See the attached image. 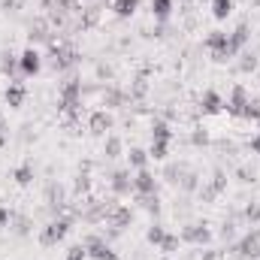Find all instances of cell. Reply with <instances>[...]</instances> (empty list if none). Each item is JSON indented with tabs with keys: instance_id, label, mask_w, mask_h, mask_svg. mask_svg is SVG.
Here are the masks:
<instances>
[{
	"instance_id": "7c38bea8",
	"label": "cell",
	"mask_w": 260,
	"mask_h": 260,
	"mask_svg": "<svg viewBox=\"0 0 260 260\" xmlns=\"http://www.w3.org/2000/svg\"><path fill=\"white\" fill-rule=\"evenodd\" d=\"M76 100H79V85L76 82H70L64 88V109H73L76 106Z\"/></svg>"
},
{
	"instance_id": "ba28073f",
	"label": "cell",
	"mask_w": 260,
	"mask_h": 260,
	"mask_svg": "<svg viewBox=\"0 0 260 260\" xmlns=\"http://www.w3.org/2000/svg\"><path fill=\"white\" fill-rule=\"evenodd\" d=\"M151 12L157 21H167L170 12H173V0H151Z\"/></svg>"
},
{
	"instance_id": "2e32d148",
	"label": "cell",
	"mask_w": 260,
	"mask_h": 260,
	"mask_svg": "<svg viewBox=\"0 0 260 260\" xmlns=\"http://www.w3.org/2000/svg\"><path fill=\"white\" fill-rule=\"evenodd\" d=\"M167 145H170V142H164V139H154V142H151V157L164 160V157H167Z\"/></svg>"
},
{
	"instance_id": "9c48e42d",
	"label": "cell",
	"mask_w": 260,
	"mask_h": 260,
	"mask_svg": "<svg viewBox=\"0 0 260 260\" xmlns=\"http://www.w3.org/2000/svg\"><path fill=\"white\" fill-rule=\"evenodd\" d=\"M233 12V0H212V15L215 18H227Z\"/></svg>"
},
{
	"instance_id": "cb8c5ba5",
	"label": "cell",
	"mask_w": 260,
	"mask_h": 260,
	"mask_svg": "<svg viewBox=\"0 0 260 260\" xmlns=\"http://www.w3.org/2000/svg\"><path fill=\"white\" fill-rule=\"evenodd\" d=\"M0 130H3V118H0Z\"/></svg>"
},
{
	"instance_id": "e0dca14e",
	"label": "cell",
	"mask_w": 260,
	"mask_h": 260,
	"mask_svg": "<svg viewBox=\"0 0 260 260\" xmlns=\"http://www.w3.org/2000/svg\"><path fill=\"white\" fill-rule=\"evenodd\" d=\"M109 124H112V118H109V115H103V112H100V115H94V121H91V127L97 130V133H103Z\"/></svg>"
},
{
	"instance_id": "ffe728a7",
	"label": "cell",
	"mask_w": 260,
	"mask_h": 260,
	"mask_svg": "<svg viewBox=\"0 0 260 260\" xmlns=\"http://www.w3.org/2000/svg\"><path fill=\"white\" fill-rule=\"evenodd\" d=\"M30 176H34V170H30V167H21V170L15 173V179H18L21 185H27V182H30Z\"/></svg>"
},
{
	"instance_id": "5bb4252c",
	"label": "cell",
	"mask_w": 260,
	"mask_h": 260,
	"mask_svg": "<svg viewBox=\"0 0 260 260\" xmlns=\"http://www.w3.org/2000/svg\"><path fill=\"white\" fill-rule=\"evenodd\" d=\"M151 133H154V139H164V142H170V139H173V130H170V124H164V121H154Z\"/></svg>"
},
{
	"instance_id": "7a4b0ae2",
	"label": "cell",
	"mask_w": 260,
	"mask_h": 260,
	"mask_svg": "<svg viewBox=\"0 0 260 260\" xmlns=\"http://www.w3.org/2000/svg\"><path fill=\"white\" fill-rule=\"evenodd\" d=\"M18 67H21V76H37V73H40V67H43L40 52H37V49H27V52L18 58Z\"/></svg>"
},
{
	"instance_id": "5b68a950",
	"label": "cell",
	"mask_w": 260,
	"mask_h": 260,
	"mask_svg": "<svg viewBox=\"0 0 260 260\" xmlns=\"http://www.w3.org/2000/svg\"><path fill=\"white\" fill-rule=\"evenodd\" d=\"M88 254H91L94 260H118L115 251H112L106 242H100V239H91V242H88Z\"/></svg>"
},
{
	"instance_id": "9a60e30c",
	"label": "cell",
	"mask_w": 260,
	"mask_h": 260,
	"mask_svg": "<svg viewBox=\"0 0 260 260\" xmlns=\"http://www.w3.org/2000/svg\"><path fill=\"white\" fill-rule=\"evenodd\" d=\"M145 160H148V154H145L142 148H133V151H130V164H133L136 170H145Z\"/></svg>"
},
{
	"instance_id": "277c9868",
	"label": "cell",
	"mask_w": 260,
	"mask_h": 260,
	"mask_svg": "<svg viewBox=\"0 0 260 260\" xmlns=\"http://www.w3.org/2000/svg\"><path fill=\"white\" fill-rule=\"evenodd\" d=\"M133 188H136L142 197H151L154 194V176H151L148 170H139L136 179H133Z\"/></svg>"
},
{
	"instance_id": "603a6c76",
	"label": "cell",
	"mask_w": 260,
	"mask_h": 260,
	"mask_svg": "<svg viewBox=\"0 0 260 260\" xmlns=\"http://www.w3.org/2000/svg\"><path fill=\"white\" fill-rule=\"evenodd\" d=\"M251 148H254V151H260V139H254V142H251Z\"/></svg>"
},
{
	"instance_id": "7402d4cb",
	"label": "cell",
	"mask_w": 260,
	"mask_h": 260,
	"mask_svg": "<svg viewBox=\"0 0 260 260\" xmlns=\"http://www.w3.org/2000/svg\"><path fill=\"white\" fill-rule=\"evenodd\" d=\"M6 221H9V212H6V209H0V224H6Z\"/></svg>"
},
{
	"instance_id": "4fadbf2b",
	"label": "cell",
	"mask_w": 260,
	"mask_h": 260,
	"mask_svg": "<svg viewBox=\"0 0 260 260\" xmlns=\"http://www.w3.org/2000/svg\"><path fill=\"white\" fill-rule=\"evenodd\" d=\"M112 188H115L118 194H127L130 188H133V179H130L127 173H118V176H115V182H112Z\"/></svg>"
},
{
	"instance_id": "3957f363",
	"label": "cell",
	"mask_w": 260,
	"mask_h": 260,
	"mask_svg": "<svg viewBox=\"0 0 260 260\" xmlns=\"http://www.w3.org/2000/svg\"><path fill=\"white\" fill-rule=\"evenodd\" d=\"M67 227H70V221H52V224L46 227V233H43V242H46V245L61 242V239L67 236Z\"/></svg>"
},
{
	"instance_id": "52a82bcc",
	"label": "cell",
	"mask_w": 260,
	"mask_h": 260,
	"mask_svg": "<svg viewBox=\"0 0 260 260\" xmlns=\"http://www.w3.org/2000/svg\"><path fill=\"white\" fill-rule=\"evenodd\" d=\"M200 103H203V112H209V115H215V112H221V106H224V100H221V97H218L215 91H206Z\"/></svg>"
},
{
	"instance_id": "30bf717a",
	"label": "cell",
	"mask_w": 260,
	"mask_h": 260,
	"mask_svg": "<svg viewBox=\"0 0 260 260\" xmlns=\"http://www.w3.org/2000/svg\"><path fill=\"white\" fill-rule=\"evenodd\" d=\"M245 40H248V24H239V27H236V34H230V46L239 52V49L245 46Z\"/></svg>"
},
{
	"instance_id": "d6986e66",
	"label": "cell",
	"mask_w": 260,
	"mask_h": 260,
	"mask_svg": "<svg viewBox=\"0 0 260 260\" xmlns=\"http://www.w3.org/2000/svg\"><path fill=\"white\" fill-rule=\"evenodd\" d=\"M85 257H88V248H82V245L70 248V254H67V260H85Z\"/></svg>"
},
{
	"instance_id": "44dd1931",
	"label": "cell",
	"mask_w": 260,
	"mask_h": 260,
	"mask_svg": "<svg viewBox=\"0 0 260 260\" xmlns=\"http://www.w3.org/2000/svg\"><path fill=\"white\" fill-rule=\"evenodd\" d=\"M118 148H121V142H118V139H109V142H106V151H109V157H112Z\"/></svg>"
},
{
	"instance_id": "8992f818",
	"label": "cell",
	"mask_w": 260,
	"mask_h": 260,
	"mask_svg": "<svg viewBox=\"0 0 260 260\" xmlns=\"http://www.w3.org/2000/svg\"><path fill=\"white\" fill-rule=\"evenodd\" d=\"M6 103L15 106V109L24 103V85H21V82H9V88H6Z\"/></svg>"
},
{
	"instance_id": "6da1fadb",
	"label": "cell",
	"mask_w": 260,
	"mask_h": 260,
	"mask_svg": "<svg viewBox=\"0 0 260 260\" xmlns=\"http://www.w3.org/2000/svg\"><path fill=\"white\" fill-rule=\"evenodd\" d=\"M206 46L212 49L215 61H227V58H233V55H236V49L230 46V37H227V34H212V37L206 40Z\"/></svg>"
},
{
	"instance_id": "ac0fdd59",
	"label": "cell",
	"mask_w": 260,
	"mask_h": 260,
	"mask_svg": "<svg viewBox=\"0 0 260 260\" xmlns=\"http://www.w3.org/2000/svg\"><path fill=\"white\" fill-rule=\"evenodd\" d=\"M164 239H167V233H164L160 227H151V230H148V242H154V245H160Z\"/></svg>"
},
{
	"instance_id": "8fae6325",
	"label": "cell",
	"mask_w": 260,
	"mask_h": 260,
	"mask_svg": "<svg viewBox=\"0 0 260 260\" xmlns=\"http://www.w3.org/2000/svg\"><path fill=\"white\" fill-rule=\"evenodd\" d=\"M136 6H139V0H115V12L121 15V18H127L136 12Z\"/></svg>"
}]
</instances>
